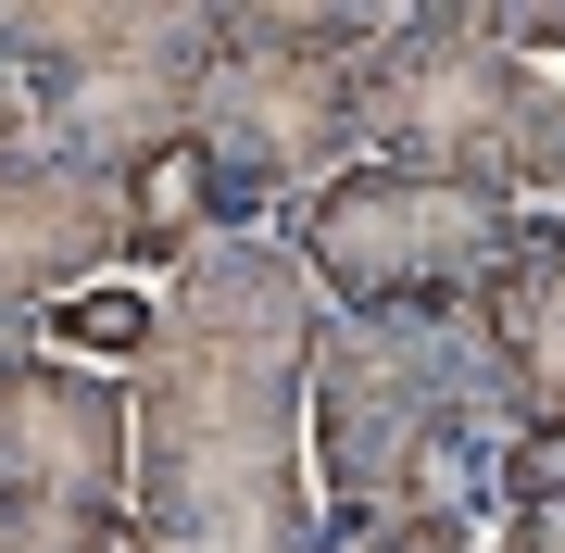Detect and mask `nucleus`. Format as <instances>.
Returning a JSON list of instances; mask_svg holds the SVG:
<instances>
[{
  "mask_svg": "<svg viewBox=\"0 0 565 553\" xmlns=\"http://www.w3.org/2000/svg\"><path fill=\"white\" fill-rule=\"evenodd\" d=\"M151 289H126V277H88V289H63L51 315H25V328H39L63 365H102V377H139L151 365Z\"/></svg>",
  "mask_w": 565,
  "mask_h": 553,
  "instance_id": "11",
  "label": "nucleus"
},
{
  "mask_svg": "<svg viewBox=\"0 0 565 553\" xmlns=\"http://www.w3.org/2000/svg\"><path fill=\"white\" fill-rule=\"evenodd\" d=\"M0 553H139L126 515H51V503H0Z\"/></svg>",
  "mask_w": 565,
  "mask_h": 553,
  "instance_id": "12",
  "label": "nucleus"
},
{
  "mask_svg": "<svg viewBox=\"0 0 565 553\" xmlns=\"http://www.w3.org/2000/svg\"><path fill=\"white\" fill-rule=\"evenodd\" d=\"M478 340L503 377V415L527 440H565V214H527V240L478 277Z\"/></svg>",
  "mask_w": 565,
  "mask_h": 553,
  "instance_id": "9",
  "label": "nucleus"
},
{
  "mask_svg": "<svg viewBox=\"0 0 565 553\" xmlns=\"http://www.w3.org/2000/svg\"><path fill=\"white\" fill-rule=\"evenodd\" d=\"M114 214H126V252H151V265H189L202 240H239V202H226L214 151L189 139V126L114 177Z\"/></svg>",
  "mask_w": 565,
  "mask_h": 553,
  "instance_id": "10",
  "label": "nucleus"
},
{
  "mask_svg": "<svg viewBox=\"0 0 565 553\" xmlns=\"http://www.w3.org/2000/svg\"><path fill=\"white\" fill-rule=\"evenodd\" d=\"M503 553H565V491H541V503H515V529H503Z\"/></svg>",
  "mask_w": 565,
  "mask_h": 553,
  "instance_id": "13",
  "label": "nucleus"
},
{
  "mask_svg": "<svg viewBox=\"0 0 565 553\" xmlns=\"http://www.w3.org/2000/svg\"><path fill=\"white\" fill-rule=\"evenodd\" d=\"M315 553H364L403 529H478L490 466H503V377L465 302H403V315H327L315 377Z\"/></svg>",
  "mask_w": 565,
  "mask_h": 553,
  "instance_id": "2",
  "label": "nucleus"
},
{
  "mask_svg": "<svg viewBox=\"0 0 565 553\" xmlns=\"http://www.w3.org/2000/svg\"><path fill=\"white\" fill-rule=\"evenodd\" d=\"M126 265V214L102 164H63V151L25 126V88L0 76V315H51L63 289Z\"/></svg>",
  "mask_w": 565,
  "mask_h": 553,
  "instance_id": "8",
  "label": "nucleus"
},
{
  "mask_svg": "<svg viewBox=\"0 0 565 553\" xmlns=\"http://www.w3.org/2000/svg\"><path fill=\"white\" fill-rule=\"evenodd\" d=\"M139 491V403L102 365L63 352H13L0 365V503H51V515H126Z\"/></svg>",
  "mask_w": 565,
  "mask_h": 553,
  "instance_id": "7",
  "label": "nucleus"
},
{
  "mask_svg": "<svg viewBox=\"0 0 565 553\" xmlns=\"http://www.w3.org/2000/svg\"><path fill=\"white\" fill-rule=\"evenodd\" d=\"M315 277L289 240H202L163 277L139 403V553H315V478H302V377H315Z\"/></svg>",
  "mask_w": 565,
  "mask_h": 553,
  "instance_id": "1",
  "label": "nucleus"
},
{
  "mask_svg": "<svg viewBox=\"0 0 565 553\" xmlns=\"http://www.w3.org/2000/svg\"><path fill=\"white\" fill-rule=\"evenodd\" d=\"M352 139L364 164L403 177H452L490 202H527V189L565 202V76L490 39V0H427V13L377 25V51L352 63Z\"/></svg>",
  "mask_w": 565,
  "mask_h": 553,
  "instance_id": "3",
  "label": "nucleus"
},
{
  "mask_svg": "<svg viewBox=\"0 0 565 553\" xmlns=\"http://www.w3.org/2000/svg\"><path fill=\"white\" fill-rule=\"evenodd\" d=\"M527 240L515 202L403 164H340L315 202H289V265L327 315H403V302H478V277Z\"/></svg>",
  "mask_w": 565,
  "mask_h": 553,
  "instance_id": "6",
  "label": "nucleus"
},
{
  "mask_svg": "<svg viewBox=\"0 0 565 553\" xmlns=\"http://www.w3.org/2000/svg\"><path fill=\"white\" fill-rule=\"evenodd\" d=\"M377 25H390L377 0H214V63L189 102V139L214 151L239 226L277 202H315L340 164H364L352 63L377 51Z\"/></svg>",
  "mask_w": 565,
  "mask_h": 553,
  "instance_id": "4",
  "label": "nucleus"
},
{
  "mask_svg": "<svg viewBox=\"0 0 565 553\" xmlns=\"http://www.w3.org/2000/svg\"><path fill=\"white\" fill-rule=\"evenodd\" d=\"M214 0H0V76L63 164L126 177L202 102Z\"/></svg>",
  "mask_w": 565,
  "mask_h": 553,
  "instance_id": "5",
  "label": "nucleus"
}]
</instances>
